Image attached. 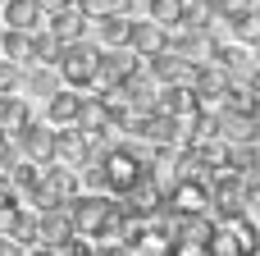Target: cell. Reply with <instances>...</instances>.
Segmentation results:
<instances>
[{"label":"cell","mask_w":260,"mask_h":256,"mask_svg":"<svg viewBox=\"0 0 260 256\" xmlns=\"http://www.w3.org/2000/svg\"><path fill=\"white\" fill-rule=\"evenodd\" d=\"M46 9H64V5H73V0H41Z\"/></svg>","instance_id":"cell-29"},{"label":"cell","mask_w":260,"mask_h":256,"mask_svg":"<svg viewBox=\"0 0 260 256\" xmlns=\"http://www.w3.org/2000/svg\"><path fill=\"white\" fill-rule=\"evenodd\" d=\"M215 37H224V41H233V46H256L260 41V9L256 5H238V9H229V14H219Z\"/></svg>","instance_id":"cell-6"},{"label":"cell","mask_w":260,"mask_h":256,"mask_svg":"<svg viewBox=\"0 0 260 256\" xmlns=\"http://www.w3.org/2000/svg\"><path fill=\"white\" fill-rule=\"evenodd\" d=\"M73 9H78L87 23H101V18L128 14V9H133V0H73Z\"/></svg>","instance_id":"cell-20"},{"label":"cell","mask_w":260,"mask_h":256,"mask_svg":"<svg viewBox=\"0 0 260 256\" xmlns=\"http://www.w3.org/2000/svg\"><path fill=\"white\" fill-rule=\"evenodd\" d=\"M91 160V137L78 133L73 124L69 128H55V151H50V165H64V169H82Z\"/></svg>","instance_id":"cell-8"},{"label":"cell","mask_w":260,"mask_h":256,"mask_svg":"<svg viewBox=\"0 0 260 256\" xmlns=\"http://www.w3.org/2000/svg\"><path fill=\"white\" fill-rule=\"evenodd\" d=\"M0 96H23V64L0 60Z\"/></svg>","instance_id":"cell-24"},{"label":"cell","mask_w":260,"mask_h":256,"mask_svg":"<svg viewBox=\"0 0 260 256\" xmlns=\"http://www.w3.org/2000/svg\"><path fill=\"white\" fill-rule=\"evenodd\" d=\"M251 69H256V73H260V41H256V46H251Z\"/></svg>","instance_id":"cell-28"},{"label":"cell","mask_w":260,"mask_h":256,"mask_svg":"<svg viewBox=\"0 0 260 256\" xmlns=\"http://www.w3.org/2000/svg\"><path fill=\"white\" fill-rule=\"evenodd\" d=\"M206 5H210L215 18H219V14H229V9H238V5H251V0H206Z\"/></svg>","instance_id":"cell-26"},{"label":"cell","mask_w":260,"mask_h":256,"mask_svg":"<svg viewBox=\"0 0 260 256\" xmlns=\"http://www.w3.org/2000/svg\"><path fill=\"white\" fill-rule=\"evenodd\" d=\"M187 87H192V96H197L201 110H219V96H224V87H229V73L206 60V64L192 69V82H187Z\"/></svg>","instance_id":"cell-10"},{"label":"cell","mask_w":260,"mask_h":256,"mask_svg":"<svg viewBox=\"0 0 260 256\" xmlns=\"http://www.w3.org/2000/svg\"><path fill=\"white\" fill-rule=\"evenodd\" d=\"M14 206H18V192H14V183L0 174V215H9Z\"/></svg>","instance_id":"cell-25"},{"label":"cell","mask_w":260,"mask_h":256,"mask_svg":"<svg viewBox=\"0 0 260 256\" xmlns=\"http://www.w3.org/2000/svg\"><path fill=\"white\" fill-rule=\"evenodd\" d=\"M256 9H260V5H256Z\"/></svg>","instance_id":"cell-32"},{"label":"cell","mask_w":260,"mask_h":256,"mask_svg":"<svg viewBox=\"0 0 260 256\" xmlns=\"http://www.w3.org/2000/svg\"><path fill=\"white\" fill-rule=\"evenodd\" d=\"M78 105H82V92L59 87V92H50V96L41 101V115H37V119H46L50 128H69V124L78 119Z\"/></svg>","instance_id":"cell-13"},{"label":"cell","mask_w":260,"mask_h":256,"mask_svg":"<svg viewBox=\"0 0 260 256\" xmlns=\"http://www.w3.org/2000/svg\"><path fill=\"white\" fill-rule=\"evenodd\" d=\"M165 211H169V215H210V188H206V174L178 179V183L165 192Z\"/></svg>","instance_id":"cell-4"},{"label":"cell","mask_w":260,"mask_h":256,"mask_svg":"<svg viewBox=\"0 0 260 256\" xmlns=\"http://www.w3.org/2000/svg\"><path fill=\"white\" fill-rule=\"evenodd\" d=\"M73 238V224H69V206H50V211H37V247H59Z\"/></svg>","instance_id":"cell-14"},{"label":"cell","mask_w":260,"mask_h":256,"mask_svg":"<svg viewBox=\"0 0 260 256\" xmlns=\"http://www.w3.org/2000/svg\"><path fill=\"white\" fill-rule=\"evenodd\" d=\"M73 128L87 133V137H110V115H105V101L96 92H82V105H78Z\"/></svg>","instance_id":"cell-16"},{"label":"cell","mask_w":260,"mask_h":256,"mask_svg":"<svg viewBox=\"0 0 260 256\" xmlns=\"http://www.w3.org/2000/svg\"><path fill=\"white\" fill-rule=\"evenodd\" d=\"M27 119H37L32 115V105H27V96H0V124H5V133L14 137Z\"/></svg>","instance_id":"cell-18"},{"label":"cell","mask_w":260,"mask_h":256,"mask_svg":"<svg viewBox=\"0 0 260 256\" xmlns=\"http://www.w3.org/2000/svg\"><path fill=\"white\" fill-rule=\"evenodd\" d=\"M0 5H5V0H0Z\"/></svg>","instance_id":"cell-31"},{"label":"cell","mask_w":260,"mask_h":256,"mask_svg":"<svg viewBox=\"0 0 260 256\" xmlns=\"http://www.w3.org/2000/svg\"><path fill=\"white\" fill-rule=\"evenodd\" d=\"M142 64H146V73L155 78V87H187V82H192V69H197V64H187L183 55H174L169 46H165L160 55L142 60Z\"/></svg>","instance_id":"cell-9"},{"label":"cell","mask_w":260,"mask_h":256,"mask_svg":"<svg viewBox=\"0 0 260 256\" xmlns=\"http://www.w3.org/2000/svg\"><path fill=\"white\" fill-rule=\"evenodd\" d=\"M169 46V32L160 27V23H151V18H133L128 23V50L137 55V60H151V55H160Z\"/></svg>","instance_id":"cell-12"},{"label":"cell","mask_w":260,"mask_h":256,"mask_svg":"<svg viewBox=\"0 0 260 256\" xmlns=\"http://www.w3.org/2000/svg\"><path fill=\"white\" fill-rule=\"evenodd\" d=\"M0 256H18V247H14V243H9L5 234H0Z\"/></svg>","instance_id":"cell-27"},{"label":"cell","mask_w":260,"mask_h":256,"mask_svg":"<svg viewBox=\"0 0 260 256\" xmlns=\"http://www.w3.org/2000/svg\"><path fill=\"white\" fill-rule=\"evenodd\" d=\"M41 23H46V5L41 0H5L0 27H9V32H37Z\"/></svg>","instance_id":"cell-15"},{"label":"cell","mask_w":260,"mask_h":256,"mask_svg":"<svg viewBox=\"0 0 260 256\" xmlns=\"http://www.w3.org/2000/svg\"><path fill=\"white\" fill-rule=\"evenodd\" d=\"M114 211H119V197H110V192H78V197L69 202V224H73V238H96Z\"/></svg>","instance_id":"cell-3"},{"label":"cell","mask_w":260,"mask_h":256,"mask_svg":"<svg viewBox=\"0 0 260 256\" xmlns=\"http://www.w3.org/2000/svg\"><path fill=\"white\" fill-rule=\"evenodd\" d=\"M96 60H101V46L91 37L82 41H69L59 46V60H55V73L69 92H96Z\"/></svg>","instance_id":"cell-1"},{"label":"cell","mask_w":260,"mask_h":256,"mask_svg":"<svg viewBox=\"0 0 260 256\" xmlns=\"http://www.w3.org/2000/svg\"><path fill=\"white\" fill-rule=\"evenodd\" d=\"M0 60H9V64H27V32H9V27H0Z\"/></svg>","instance_id":"cell-23"},{"label":"cell","mask_w":260,"mask_h":256,"mask_svg":"<svg viewBox=\"0 0 260 256\" xmlns=\"http://www.w3.org/2000/svg\"><path fill=\"white\" fill-rule=\"evenodd\" d=\"M142 73V60L128 50V46H114V50H101L96 60V92H110V87H123L128 78Z\"/></svg>","instance_id":"cell-5"},{"label":"cell","mask_w":260,"mask_h":256,"mask_svg":"<svg viewBox=\"0 0 260 256\" xmlns=\"http://www.w3.org/2000/svg\"><path fill=\"white\" fill-rule=\"evenodd\" d=\"M210 256H260V224H251L247 215H224L215 220L210 238H206Z\"/></svg>","instance_id":"cell-2"},{"label":"cell","mask_w":260,"mask_h":256,"mask_svg":"<svg viewBox=\"0 0 260 256\" xmlns=\"http://www.w3.org/2000/svg\"><path fill=\"white\" fill-rule=\"evenodd\" d=\"M5 142H9V133H5V124H0V147H5Z\"/></svg>","instance_id":"cell-30"},{"label":"cell","mask_w":260,"mask_h":256,"mask_svg":"<svg viewBox=\"0 0 260 256\" xmlns=\"http://www.w3.org/2000/svg\"><path fill=\"white\" fill-rule=\"evenodd\" d=\"M55 60H59V41L46 27L27 32V64H55Z\"/></svg>","instance_id":"cell-19"},{"label":"cell","mask_w":260,"mask_h":256,"mask_svg":"<svg viewBox=\"0 0 260 256\" xmlns=\"http://www.w3.org/2000/svg\"><path fill=\"white\" fill-rule=\"evenodd\" d=\"M14 147H18V156H23V160H32V165H50L55 128H50L46 119H27V124L14 133Z\"/></svg>","instance_id":"cell-7"},{"label":"cell","mask_w":260,"mask_h":256,"mask_svg":"<svg viewBox=\"0 0 260 256\" xmlns=\"http://www.w3.org/2000/svg\"><path fill=\"white\" fill-rule=\"evenodd\" d=\"M59 46H69V41H82V37H91V23L73 9V5H64V9H46V23H41Z\"/></svg>","instance_id":"cell-11"},{"label":"cell","mask_w":260,"mask_h":256,"mask_svg":"<svg viewBox=\"0 0 260 256\" xmlns=\"http://www.w3.org/2000/svg\"><path fill=\"white\" fill-rule=\"evenodd\" d=\"M128 14H114V18H101L96 27H101V37H96V46L101 50H114V46H128Z\"/></svg>","instance_id":"cell-21"},{"label":"cell","mask_w":260,"mask_h":256,"mask_svg":"<svg viewBox=\"0 0 260 256\" xmlns=\"http://www.w3.org/2000/svg\"><path fill=\"white\" fill-rule=\"evenodd\" d=\"M178 14H183V0H146V18L160 23L165 32L178 27Z\"/></svg>","instance_id":"cell-22"},{"label":"cell","mask_w":260,"mask_h":256,"mask_svg":"<svg viewBox=\"0 0 260 256\" xmlns=\"http://www.w3.org/2000/svg\"><path fill=\"white\" fill-rule=\"evenodd\" d=\"M64 82H59V73H55V64H23V92L27 96H37V101H46L50 92H59Z\"/></svg>","instance_id":"cell-17"}]
</instances>
